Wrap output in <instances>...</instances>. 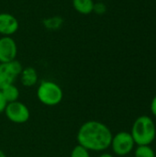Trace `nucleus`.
I'll return each instance as SVG.
<instances>
[{
	"label": "nucleus",
	"mask_w": 156,
	"mask_h": 157,
	"mask_svg": "<svg viewBox=\"0 0 156 157\" xmlns=\"http://www.w3.org/2000/svg\"><path fill=\"white\" fill-rule=\"evenodd\" d=\"M5 114L11 122L16 124L25 123L29 120L30 117L29 108L18 100L8 103L5 109Z\"/></svg>",
	"instance_id": "6"
},
{
	"label": "nucleus",
	"mask_w": 156,
	"mask_h": 157,
	"mask_svg": "<svg viewBox=\"0 0 156 157\" xmlns=\"http://www.w3.org/2000/svg\"><path fill=\"white\" fill-rule=\"evenodd\" d=\"M105 0H97V2H104Z\"/></svg>",
	"instance_id": "20"
},
{
	"label": "nucleus",
	"mask_w": 156,
	"mask_h": 157,
	"mask_svg": "<svg viewBox=\"0 0 156 157\" xmlns=\"http://www.w3.org/2000/svg\"><path fill=\"white\" fill-rule=\"evenodd\" d=\"M134 157H156V154L150 145H137Z\"/></svg>",
	"instance_id": "13"
},
{
	"label": "nucleus",
	"mask_w": 156,
	"mask_h": 157,
	"mask_svg": "<svg viewBox=\"0 0 156 157\" xmlns=\"http://www.w3.org/2000/svg\"><path fill=\"white\" fill-rule=\"evenodd\" d=\"M19 28L18 20L15 16L9 13H0V34L3 36H11L15 34Z\"/></svg>",
	"instance_id": "8"
},
{
	"label": "nucleus",
	"mask_w": 156,
	"mask_h": 157,
	"mask_svg": "<svg viewBox=\"0 0 156 157\" xmlns=\"http://www.w3.org/2000/svg\"><path fill=\"white\" fill-rule=\"evenodd\" d=\"M135 144L150 145L156 137V126L149 116H141L137 118L131 128V132Z\"/></svg>",
	"instance_id": "2"
},
{
	"label": "nucleus",
	"mask_w": 156,
	"mask_h": 157,
	"mask_svg": "<svg viewBox=\"0 0 156 157\" xmlns=\"http://www.w3.org/2000/svg\"><path fill=\"white\" fill-rule=\"evenodd\" d=\"M17 46L13 38L3 36L0 38V63H9L16 60Z\"/></svg>",
	"instance_id": "7"
},
{
	"label": "nucleus",
	"mask_w": 156,
	"mask_h": 157,
	"mask_svg": "<svg viewBox=\"0 0 156 157\" xmlns=\"http://www.w3.org/2000/svg\"><path fill=\"white\" fill-rule=\"evenodd\" d=\"M22 70V64L17 60L0 63V90L6 86L14 84L16 78L20 75Z\"/></svg>",
	"instance_id": "5"
},
{
	"label": "nucleus",
	"mask_w": 156,
	"mask_h": 157,
	"mask_svg": "<svg viewBox=\"0 0 156 157\" xmlns=\"http://www.w3.org/2000/svg\"><path fill=\"white\" fill-rule=\"evenodd\" d=\"M107 11V7L106 5L104 4V2H97L94 4V8H93V12H95L97 15H103L105 14Z\"/></svg>",
	"instance_id": "15"
},
{
	"label": "nucleus",
	"mask_w": 156,
	"mask_h": 157,
	"mask_svg": "<svg viewBox=\"0 0 156 157\" xmlns=\"http://www.w3.org/2000/svg\"><path fill=\"white\" fill-rule=\"evenodd\" d=\"M70 157H90V154L89 151L86 150L85 147L77 144L72 150Z\"/></svg>",
	"instance_id": "14"
},
{
	"label": "nucleus",
	"mask_w": 156,
	"mask_h": 157,
	"mask_svg": "<svg viewBox=\"0 0 156 157\" xmlns=\"http://www.w3.org/2000/svg\"><path fill=\"white\" fill-rule=\"evenodd\" d=\"M0 157H6V154L3 151H1V150H0Z\"/></svg>",
	"instance_id": "19"
},
{
	"label": "nucleus",
	"mask_w": 156,
	"mask_h": 157,
	"mask_svg": "<svg viewBox=\"0 0 156 157\" xmlns=\"http://www.w3.org/2000/svg\"><path fill=\"white\" fill-rule=\"evenodd\" d=\"M1 92L7 103L17 101L19 98V90L14 84L5 86L3 89H1Z\"/></svg>",
	"instance_id": "11"
},
{
	"label": "nucleus",
	"mask_w": 156,
	"mask_h": 157,
	"mask_svg": "<svg viewBox=\"0 0 156 157\" xmlns=\"http://www.w3.org/2000/svg\"><path fill=\"white\" fill-rule=\"evenodd\" d=\"M155 154H156V152H155Z\"/></svg>",
	"instance_id": "21"
},
{
	"label": "nucleus",
	"mask_w": 156,
	"mask_h": 157,
	"mask_svg": "<svg viewBox=\"0 0 156 157\" xmlns=\"http://www.w3.org/2000/svg\"><path fill=\"white\" fill-rule=\"evenodd\" d=\"M73 7L82 15H89L93 12L94 0H72Z\"/></svg>",
	"instance_id": "10"
},
{
	"label": "nucleus",
	"mask_w": 156,
	"mask_h": 157,
	"mask_svg": "<svg viewBox=\"0 0 156 157\" xmlns=\"http://www.w3.org/2000/svg\"><path fill=\"white\" fill-rule=\"evenodd\" d=\"M7 104H8L7 101L6 100V98H4V96H3V94H2V92L0 90V114L5 112V109H6Z\"/></svg>",
	"instance_id": "16"
},
{
	"label": "nucleus",
	"mask_w": 156,
	"mask_h": 157,
	"mask_svg": "<svg viewBox=\"0 0 156 157\" xmlns=\"http://www.w3.org/2000/svg\"><path fill=\"white\" fill-rule=\"evenodd\" d=\"M37 98L45 106H56L62 102L63 92L61 86L55 82L45 80L38 86Z\"/></svg>",
	"instance_id": "3"
},
{
	"label": "nucleus",
	"mask_w": 156,
	"mask_h": 157,
	"mask_svg": "<svg viewBox=\"0 0 156 157\" xmlns=\"http://www.w3.org/2000/svg\"><path fill=\"white\" fill-rule=\"evenodd\" d=\"M20 80L23 86L27 87L33 86L38 82V73L33 67H26L23 68L20 74Z\"/></svg>",
	"instance_id": "9"
},
{
	"label": "nucleus",
	"mask_w": 156,
	"mask_h": 157,
	"mask_svg": "<svg viewBox=\"0 0 156 157\" xmlns=\"http://www.w3.org/2000/svg\"><path fill=\"white\" fill-rule=\"evenodd\" d=\"M63 24V19L61 17H51L43 20V25L47 29L56 30L59 29Z\"/></svg>",
	"instance_id": "12"
},
{
	"label": "nucleus",
	"mask_w": 156,
	"mask_h": 157,
	"mask_svg": "<svg viewBox=\"0 0 156 157\" xmlns=\"http://www.w3.org/2000/svg\"><path fill=\"white\" fill-rule=\"evenodd\" d=\"M113 134L110 129L98 121H88L81 125L76 140L79 145L93 152H103L110 147Z\"/></svg>",
	"instance_id": "1"
},
{
	"label": "nucleus",
	"mask_w": 156,
	"mask_h": 157,
	"mask_svg": "<svg viewBox=\"0 0 156 157\" xmlns=\"http://www.w3.org/2000/svg\"><path fill=\"white\" fill-rule=\"evenodd\" d=\"M134 140L131 132H120L113 135L110 144L113 153L118 156L128 155L134 149Z\"/></svg>",
	"instance_id": "4"
},
{
	"label": "nucleus",
	"mask_w": 156,
	"mask_h": 157,
	"mask_svg": "<svg viewBox=\"0 0 156 157\" xmlns=\"http://www.w3.org/2000/svg\"><path fill=\"white\" fill-rule=\"evenodd\" d=\"M151 111L154 116L156 117V96L153 98L152 103H151Z\"/></svg>",
	"instance_id": "17"
},
{
	"label": "nucleus",
	"mask_w": 156,
	"mask_h": 157,
	"mask_svg": "<svg viewBox=\"0 0 156 157\" xmlns=\"http://www.w3.org/2000/svg\"><path fill=\"white\" fill-rule=\"evenodd\" d=\"M99 157H114L112 155H110V154H108V153H104V154H102Z\"/></svg>",
	"instance_id": "18"
}]
</instances>
